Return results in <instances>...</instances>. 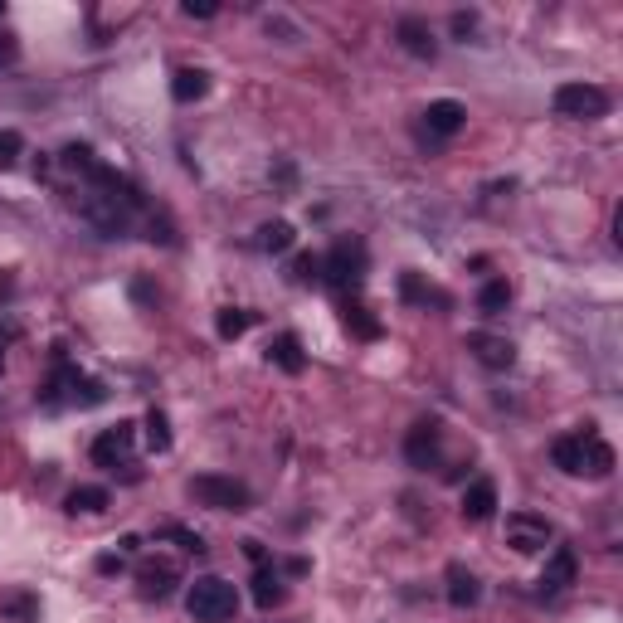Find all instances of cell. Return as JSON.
<instances>
[{
  "label": "cell",
  "instance_id": "cell-1",
  "mask_svg": "<svg viewBox=\"0 0 623 623\" xmlns=\"http://www.w3.org/2000/svg\"><path fill=\"white\" fill-rule=\"evenodd\" d=\"M550 458H555V468L570 477H609L614 473V448L604 439H594V434H565V439L550 443Z\"/></svg>",
  "mask_w": 623,
  "mask_h": 623
},
{
  "label": "cell",
  "instance_id": "cell-2",
  "mask_svg": "<svg viewBox=\"0 0 623 623\" xmlns=\"http://www.w3.org/2000/svg\"><path fill=\"white\" fill-rule=\"evenodd\" d=\"M185 609H190L195 623H229L239 614V589L220 580V575H205V580H195L185 589Z\"/></svg>",
  "mask_w": 623,
  "mask_h": 623
},
{
  "label": "cell",
  "instance_id": "cell-3",
  "mask_svg": "<svg viewBox=\"0 0 623 623\" xmlns=\"http://www.w3.org/2000/svg\"><path fill=\"white\" fill-rule=\"evenodd\" d=\"M190 497H195L200 507H215V512H249V507H254V492H249L239 477H224V473L190 477Z\"/></svg>",
  "mask_w": 623,
  "mask_h": 623
},
{
  "label": "cell",
  "instance_id": "cell-4",
  "mask_svg": "<svg viewBox=\"0 0 623 623\" xmlns=\"http://www.w3.org/2000/svg\"><path fill=\"white\" fill-rule=\"evenodd\" d=\"M39 400L44 404H83V409H93V404L108 400V390H103L98 380H88L78 366H59L54 370V380L39 390Z\"/></svg>",
  "mask_w": 623,
  "mask_h": 623
},
{
  "label": "cell",
  "instance_id": "cell-5",
  "mask_svg": "<svg viewBox=\"0 0 623 623\" xmlns=\"http://www.w3.org/2000/svg\"><path fill=\"white\" fill-rule=\"evenodd\" d=\"M550 103L570 122H599V117H609V93L599 83H560Z\"/></svg>",
  "mask_w": 623,
  "mask_h": 623
},
{
  "label": "cell",
  "instance_id": "cell-6",
  "mask_svg": "<svg viewBox=\"0 0 623 623\" xmlns=\"http://www.w3.org/2000/svg\"><path fill=\"white\" fill-rule=\"evenodd\" d=\"M361 278H366V244L341 239V244L322 258V283H331L336 293H346V288H356Z\"/></svg>",
  "mask_w": 623,
  "mask_h": 623
},
{
  "label": "cell",
  "instance_id": "cell-7",
  "mask_svg": "<svg viewBox=\"0 0 623 623\" xmlns=\"http://www.w3.org/2000/svg\"><path fill=\"white\" fill-rule=\"evenodd\" d=\"M132 443H137V424H132V419H117L112 429H103V434L93 439V463L108 468V473L132 468Z\"/></svg>",
  "mask_w": 623,
  "mask_h": 623
},
{
  "label": "cell",
  "instance_id": "cell-8",
  "mask_svg": "<svg viewBox=\"0 0 623 623\" xmlns=\"http://www.w3.org/2000/svg\"><path fill=\"white\" fill-rule=\"evenodd\" d=\"M507 546L516 555H536V550L550 546V521L536 512H512L507 516Z\"/></svg>",
  "mask_w": 623,
  "mask_h": 623
},
{
  "label": "cell",
  "instance_id": "cell-9",
  "mask_svg": "<svg viewBox=\"0 0 623 623\" xmlns=\"http://www.w3.org/2000/svg\"><path fill=\"white\" fill-rule=\"evenodd\" d=\"M468 351H473L477 366H487V370H512L516 366V346L507 336H492V331H468Z\"/></svg>",
  "mask_w": 623,
  "mask_h": 623
},
{
  "label": "cell",
  "instance_id": "cell-10",
  "mask_svg": "<svg viewBox=\"0 0 623 623\" xmlns=\"http://www.w3.org/2000/svg\"><path fill=\"white\" fill-rule=\"evenodd\" d=\"M575 575H580L575 550L555 546V550H550V560H546V570H541V594H565V589L575 585Z\"/></svg>",
  "mask_w": 623,
  "mask_h": 623
},
{
  "label": "cell",
  "instance_id": "cell-11",
  "mask_svg": "<svg viewBox=\"0 0 623 623\" xmlns=\"http://www.w3.org/2000/svg\"><path fill=\"white\" fill-rule=\"evenodd\" d=\"M137 585H142V599H166L171 589L181 585V570H176L171 560H147V565L137 570Z\"/></svg>",
  "mask_w": 623,
  "mask_h": 623
},
{
  "label": "cell",
  "instance_id": "cell-12",
  "mask_svg": "<svg viewBox=\"0 0 623 623\" xmlns=\"http://www.w3.org/2000/svg\"><path fill=\"white\" fill-rule=\"evenodd\" d=\"M434 453H439V424H434V419H419V424L409 429V439H404V458H409L414 468H429Z\"/></svg>",
  "mask_w": 623,
  "mask_h": 623
},
{
  "label": "cell",
  "instance_id": "cell-13",
  "mask_svg": "<svg viewBox=\"0 0 623 623\" xmlns=\"http://www.w3.org/2000/svg\"><path fill=\"white\" fill-rule=\"evenodd\" d=\"M492 512H497V482L477 477L473 487L463 492V521H492Z\"/></svg>",
  "mask_w": 623,
  "mask_h": 623
},
{
  "label": "cell",
  "instance_id": "cell-14",
  "mask_svg": "<svg viewBox=\"0 0 623 623\" xmlns=\"http://www.w3.org/2000/svg\"><path fill=\"white\" fill-rule=\"evenodd\" d=\"M424 122H429V132H434V137H453V132H463L468 108H463V103H453V98H439V103H429Z\"/></svg>",
  "mask_w": 623,
  "mask_h": 623
},
{
  "label": "cell",
  "instance_id": "cell-15",
  "mask_svg": "<svg viewBox=\"0 0 623 623\" xmlns=\"http://www.w3.org/2000/svg\"><path fill=\"white\" fill-rule=\"evenodd\" d=\"M395 35H400L404 54H414V59H434V30H429L419 15H404L400 25H395Z\"/></svg>",
  "mask_w": 623,
  "mask_h": 623
},
{
  "label": "cell",
  "instance_id": "cell-16",
  "mask_svg": "<svg viewBox=\"0 0 623 623\" xmlns=\"http://www.w3.org/2000/svg\"><path fill=\"white\" fill-rule=\"evenodd\" d=\"M477 599H482V585H477V575L468 570V565H448V604L453 609H473Z\"/></svg>",
  "mask_w": 623,
  "mask_h": 623
},
{
  "label": "cell",
  "instance_id": "cell-17",
  "mask_svg": "<svg viewBox=\"0 0 623 623\" xmlns=\"http://www.w3.org/2000/svg\"><path fill=\"white\" fill-rule=\"evenodd\" d=\"M268 361L278 370H288V375H302V366H307V356H302V341H297L293 331H283L273 346H268Z\"/></svg>",
  "mask_w": 623,
  "mask_h": 623
},
{
  "label": "cell",
  "instance_id": "cell-18",
  "mask_svg": "<svg viewBox=\"0 0 623 623\" xmlns=\"http://www.w3.org/2000/svg\"><path fill=\"white\" fill-rule=\"evenodd\" d=\"M210 93V74L205 69H176V78H171V98L176 103H200Z\"/></svg>",
  "mask_w": 623,
  "mask_h": 623
},
{
  "label": "cell",
  "instance_id": "cell-19",
  "mask_svg": "<svg viewBox=\"0 0 623 623\" xmlns=\"http://www.w3.org/2000/svg\"><path fill=\"white\" fill-rule=\"evenodd\" d=\"M293 244H297V229L288 220H268L258 229V249H263V254H288Z\"/></svg>",
  "mask_w": 623,
  "mask_h": 623
},
{
  "label": "cell",
  "instance_id": "cell-20",
  "mask_svg": "<svg viewBox=\"0 0 623 623\" xmlns=\"http://www.w3.org/2000/svg\"><path fill=\"white\" fill-rule=\"evenodd\" d=\"M341 322H346L351 336H361V341H375V336H380V322L370 317V307H361V302H341Z\"/></svg>",
  "mask_w": 623,
  "mask_h": 623
},
{
  "label": "cell",
  "instance_id": "cell-21",
  "mask_svg": "<svg viewBox=\"0 0 623 623\" xmlns=\"http://www.w3.org/2000/svg\"><path fill=\"white\" fill-rule=\"evenodd\" d=\"M507 302H512V283H507V278H492V283L477 293V312H482V317H497V312H507Z\"/></svg>",
  "mask_w": 623,
  "mask_h": 623
},
{
  "label": "cell",
  "instance_id": "cell-22",
  "mask_svg": "<svg viewBox=\"0 0 623 623\" xmlns=\"http://www.w3.org/2000/svg\"><path fill=\"white\" fill-rule=\"evenodd\" d=\"M278 599H283V580H278V570L258 565V575H254V604H258V609H273Z\"/></svg>",
  "mask_w": 623,
  "mask_h": 623
},
{
  "label": "cell",
  "instance_id": "cell-23",
  "mask_svg": "<svg viewBox=\"0 0 623 623\" xmlns=\"http://www.w3.org/2000/svg\"><path fill=\"white\" fill-rule=\"evenodd\" d=\"M64 507H69V512H74V516H78V512H83V516L103 512V507H108V487H74Z\"/></svg>",
  "mask_w": 623,
  "mask_h": 623
},
{
  "label": "cell",
  "instance_id": "cell-24",
  "mask_svg": "<svg viewBox=\"0 0 623 623\" xmlns=\"http://www.w3.org/2000/svg\"><path fill=\"white\" fill-rule=\"evenodd\" d=\"M0 619L39 623V599H35V594H15V599H5V604H0Z\"/></svg>",
  "mask_w": 623,
  "mask_h": 623
},
{
  "label": "cell",
  "instance_id": "cell-25",
  "mask_svg": "<svg viewBox=\"0 0 623 623\" xmlns=\"http://www.w3.org/2000/svg\"><path fill=\"white\" fill-rule=\"evenodd\" d=\"M249 327H254V312H244V307H224V312H220V336H224V341L244 336Z\"/></svg>",
  "mask_w": 623,
  "mask_h": 623
},
{
  "label": "cell",
  "instance_id": "cell-26",
  "mask_svg": "<svg viewBox=\"0 0 623 623\" xmlns=\"http://www.w3.org/2000/svg\"><path fill=\"white\" fill-rule=\"evenodd\" d=\"M142 429H147L151 453H166V448H171V424H166V414H161V409H151V414H147V424H142Z\"/></svg>",
  "mask_w": 623,
  "mask_h": 623
},
{
  "label": "cell",
  "instance_id": "cell-27",
  "mask_svg": "<svg viewBox=\"0 0 623 623\" xmlns=\"http://www.w3.org/2000/svg\"><path fill=\"white\" fill-rule=\"evenodd\" d=\"M59 161H64V166H69V171H88V176H93V171H98V166H103V161H98V156H93V147H64V156H59Z\"/></svg>",
  "mask_w": 623,
  "mask_h": 623
},
{
  "label": "cell",
  "instance_id": "cell-28",
  "mask_svg": "<svg viewBox=\"0 0 623 623\" xmlns=\"http://www.w3.org/2000/svg\"><path fill=\"white\" fill-rule=\"evenodd\" d=\"M293 283H322V258H317V254H297L293 258Z\"/></svg>",
  "mask_w": 623,
  "mask_h": 623
},
{
  "label": "cell",
  "instance_id": "cell-29",
  "mask_svg": "<svg viewBox=\"0 0 623 623\" xmlns=\"http://www.w3.org/2000/svg\"><path fill=\"white\" fill-rule=\"evenodd\" d=\"M20 151H25V137L5 127V132H0V171H10V166L20 161Z\"/></svg>",
  "mask_w": 623,
  "mask_h": 623
},
{
  "label": "cell",
  "instance_id": "cell-30",
  "mask_svg": "<svg viewBox=\"0 0 623 623\" xmlns=\"http://www.w3.org/2000/svg\"><path fill=\"white\" fill-rule=\"evenodd\" d=\"M161 536H171V541H181V550H185V555H205V541H200L195 531H185V526H166Z\"/></svg>",
  "mask_w": 623,
  "mask_h": 623
},
{
  "label": "cell",
  "instance_id": "cell-31",
  "mask_svg": "<svg viewBox=\"0 0 623 623\" xmlns=\"http://www.w3.org/2000/svg\"><path fill=\"white\" fill-rule=\"evenodd\" d=\"M181 10L190 15V20H215V10H220V5H215V0H185Z\"/></svg>",
  "mask_w": 623,
  "mask_h": 623
},
{
  "label": "cell",
  "instance_id": "cell-32",
  "mask_svg": "<svg viewBox=\"0 0 623 623\" xmlns=\"http://www.w3.org/2000/svg\"><path fill=\"white\" fill-rule=\"evenodd\" d=\"M15 54H20L15 35H0V69H5V64H15Z\"/></svg>",
  "mask_w": 623,
  "mask_h": 623
},
{
  "label": "cell",
  "instance_id": "cell-33",
  "mask_svg": "<svg viewBox=\"0 0 623 623\" xmlns=\"http://www.w3.org/2000/svg\"><path fill=\"white\" fill-rule=\"evenodd\" d=\"M473 25H477V15H463V10L453 15V30H458V35H473Z\"/></svg>",
  "mask_w": 623,
  "mask_h": 623
},
{
  "label": "cell",
  "instance_id": "cell-34",
  "mask_svg": "<svg viewBox=\"0 0 623 623\" xmlns=\"http://www.w3.org/2000/svg\"><path fill=\"white\" fill-rule=\"evenodd\" d=\"M98 570H103V575H117V570H122V555H103Z\"/></svg>",
  "mask_w": 623,
  "mask_h": 623
},
{
  "label": "cell",
  "instance_id": "cell-35",
  "mask_svg": "<svg viewBox=\"0 0 623 623\" xmlns=\"http://www.w3.org/2000/svg\"><path fill=\"white\" fill-rule=\"evenodd\" d=\"M0 15H5V0H0Z\"/></svg>",
  "mask_w": 623,
  "mask_h": 623
},
{
  "label": "cell",
  "instance_id": "cell-36",
  "mask_svg": "<svg viewBox=\"0 0 623 623\" xmlns=\"http://www.w3.org/2000/svg\"><path fill=\"white\" fill-rule=\"evenodd\" d=\"M0 341H5V327H0Z\"/></svg>",
  "mask_w": 623,
  "mask_h": 623
},
{
  "label": "cell",
  "instance_id": "cell-37",
  "mask_svg": "<svg viewBox=\"0 0 623 623\" xmlns=\"http://www.w3.org/2000/svg\"><path fill=\"white\" fill-rule=\"evenodd\" d=\"M0 370H5V361H0Z\"/></svg>",
  "mask_w": 623,
  "mask_h": 623
}]
</instances>
